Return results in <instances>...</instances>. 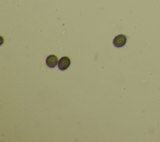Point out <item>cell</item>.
<instances>
[{
  "label": "cell",
  "instance_id": "obj_3",
  "mask_svg": "<svg viewBox=\"0 0 160 142\" xmlns=\"http://www.w3.org/2000/svg\"><path fill=\"white\" fill-rule=\"evenodd\" d=\"M58 57L54 54L48 56L46 59V63L47 66L49 68H54L58 64Z\"/></svg>",
  "mask_w": 160,
  "mask_h": 142
},
{
  "label": "cell",
  "instance_id": "obj_1",
  "mask_svg": "<svg viewBox=\"0 0 160 142\" xmlns=\"http://www.w3.org/2000/svg\"><path fill=\"white\" fill-rule=\"evenodd\" d=\"M126 41H127V39H126V37L125 35L119 34L114 38V39L113 40V44L116 47L120 48V47H122L125 45Z\"/></svg>",
  "mask_w": 160,
  "mask_h": 142
},
{
  "label": "cell",
  "instance_id": "obj_2",
  "mask_svg": "<svg viewBox=\"0 0 160 142\" xmlns=\"http://www.w3.org/2000/svg\"><path fill=\"white\" fill-rule=\"evenodd\" d=\"M71 64V59L68 56L62 57L58 62V68L59 69L63 71L66 69Z\"/></svg>",
  "mask_w": 160,
  "mask_h": 142
}]
</instances>
